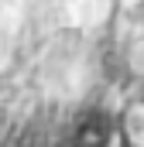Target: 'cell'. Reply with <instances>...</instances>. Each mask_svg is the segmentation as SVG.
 Here are the masks:
<instances>
[{"instance_id": "obj_1", "label": "cell", "mask_w": 144, "mask_h": 147, "mask_svg": "<svg viewBox=\"0 0 144 147\" xmlns=\"http://www.w3.org/2000/svg\"><path fill=\"white\" fill-rule=\"evenodd\" d=\"M124 127H127V140L134 147H144V103H137L134 110L127 113Z\"/></svg>"}]
</instances>
